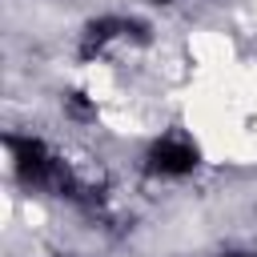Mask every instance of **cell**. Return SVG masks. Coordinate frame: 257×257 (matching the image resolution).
Wrapping results in <instances>:
<instances>
[{"instance_id": "6da1fadb", "label": "cell", "mask_w": 257, "mask_h": 257, "mask_svg": "<svg viewBox=\"0 0 257 257\" xmlns=\"http://www.w3.org/2000/svg\"><path fill=\"white\" fill-rule=\"evenodd\" d=\"M4 149H8V161H12V177L24 189L76 197V181H72L68 165L48 149V141H40L32 133H8L4 137Z\"/></svg>"}, {"instance_id": "7a4b0ae2", "label": "cell", "mask_w": 257, "mask_h": 257, "mask_svg": "<svg viewBox=\"0 0 257 257\" xmlns=\"http://www.w3.org/2000/svg\"><path fill=\"white\" fill-rule=\"evenodd\" d=\"M141 169H145V177H157V181H185L201 169V149H197V141H189L181 133H165V137L149 141Z\"/></svg>"}, {"instance_id": "3957f363", "label": "cell", "mask_w": 257, "mask_h": 257, "mask_svg": "<svg viewBox=\"0 0 257 257\" xmlns=\"http://www.w3.org/2000/svg\"><path fill=\"white\" fill-rule=\"evenodd\" d=\"M64 104H68V112H72V116H92V112H96V104H92L84 92H68V96H64Z\"/></svg>"}, {"instance_id": "277c9868", "label": "cell", "mask_w": 257, "mask_h": 257, "mask_svg": "<svg viewBox=\"0 0 257 257\" xmlns=\"http://www.w3.org/2000/svg\"><path fill=\"white\" fill-rule=\"evenodd\" d=\"M217 257H257V253H249V249H225V253H217Z\"/></svg>"}, {"instance_id": "5b68a950", "label": "cell", "mask_w": 257, "mask_h": 257, "mask_svg": "<svg viewBox=\"0 0 257 257\" xmlns=\"http://www.w3.org/2000/svg\"><path fill=\"white\" fill-rule=\"evenodd\" d=\"M149 4H153V8H173L177 0H149Z\"/></svg>"}, {"instance_id": "8992f818", "label": "cell", "mask_w": 257, "mask_h": 257, "mask_svg": "<svg viewBox=\"0 0 257 257\" xmlns=\"http://www.w3.org/2000/svg\"><path fill=\"white\" fill-rule=\"evenodd\" d=\"M60 257H84V253H60Z\"/></svg>"}]
</instances>
